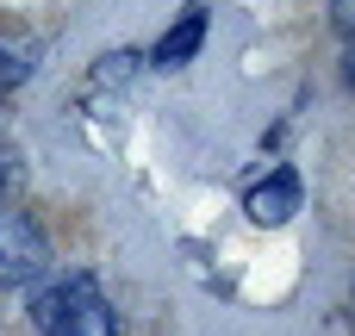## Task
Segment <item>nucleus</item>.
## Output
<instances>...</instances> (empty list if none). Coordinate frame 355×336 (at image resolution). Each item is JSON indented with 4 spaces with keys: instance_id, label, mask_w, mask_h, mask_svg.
Returning <instances> with one entry per match:
<instances>
[{
    "instance_id": "f03ea898",
    "label": "nucleus",
    "mask_w": 355,
    "mask_h": 336,
    "mask_svg": "<svg viewBox=\"0 0 355 336\" xmlns=\"http://www.w3.org/2000/svg\"><path fill=\"white\" fill-rule=\"evenodd\" d=\"M50 268V243L37 231V218L25 212H6L0 218V287H25Z\"/></svg>"
},
{
    "instance_id": "1a4fd4ad",
    "label": "nucleus",
    "mask_w": 355,
    "mask_h": 336,
    "mask_svg": "<svg viewBox=\"0 0 355 336\" xmlns=\"http://www.w3.org/2000/svg\"><path fill=\"white\" fill-rule=\"evenodd\" d=\"M6 181H12V168H6V162H0V193H6Z\"/></svg>"
},
{
    "instance_id": "7ed1b4c3",
    "label": "nucleus",
    "mask_w": 355,
    "mask_h": 336,
    "mask_svg": "<svg viewBox=\"0 0 355 336\" xmlns=\"http://www.w3.org/2000/svg\"><path fill=\"white\" fill-rule=\"evenodd\" d=\"M243 206H250V218H256V224H287V218L300 212V175H293V168H275L268 181H256V187H250V200H243Z\"/></svg>"
},
{
    "instance_id": "423d86ee",
    "label": "nucleus",
    "mask_w": 355,
    "mask_h": 336,
    "mask_svg": "<svg viewBox=\"0 0 355 336\" xmlns=\"http://www.w3.org/2000/svg\"><path fill=\"white\" fill-rule=\"evenodd\" d=\"M131 75H137V56H125V50H112V56L94 62V81H131Z\"/></svg>"
},
{
    "instance_id": "f257e3e1",
    "label": "nucleus",
    "mask_w": 355,
    "mask_h": 336,
    "mask_svg": "<svg viewBox=\"0 0 355 336\" xmlns=\"http://www.w3.org/2000/svg\"><path fill=\"white\" fill-rule=\"evenodd\" d=\"M31 318H37L44 336H119V318H112L106 293L87 274H69V281L44 287L31 299Z\"/></svg>"
},
{
    "instance_id": "6e6552de",
    "label": "nucleus",
    "mask_w": 355,
    "mask_h": 336,
    "mask_svg": "<svg viewBox=\"0 0 355 336\" xmlns=\"http://www.w3.org/2000/svg\"><path fill=\"white\" fill-rule=\"evenodd\" d=\"M343 81H355V50H349V56H343Z\"/></svg>"
},
{
    "instance_id": "0eeeda50",
    "label": "nucleus",
    "mask_w": 355,
    "mask_h": 336,
    "mask_svg": "<svg viewBox=\"0 0 355 336\" xmlns=\"http://www.w3.org/2000/svg\"><path fill=\"white\" fill-rule=\"evenodd\" d=\"M331 19H337V31L355 37V0H331Z\"/></svg>"
},
{
    "instance_id": "39448f33",
    "label": "nucleus",
    "mask_w": 355,
    "mask_h": 336,
    "mask_svg": "<svg viewBox=\"0 0 355 336\" xmlns=\"http://www.w3.org/2000/svg\"><path fill=\"white\" fill-rule=\"evenodd\" d=\"M31 69H37V44L31 37H0V94L19 87Z\"/></svg>"
},
{
    "instance_id": "20e7f679",
    "label": "nucleus",
    "mask_w": 355,
    "mask_h": 336,
    "mask_svg": "<svg viewBox=\"0 0 355 336\" xmlns=\"http://www.w3.org/2000/svg\"><path fill=\"white\" fill-rule=\"evenodd\" d=\"M200 37H206V6H187V19L175 25V31H162V44H156V69H181L193 50H200Z\"/></svg>"
}]
</instances>
